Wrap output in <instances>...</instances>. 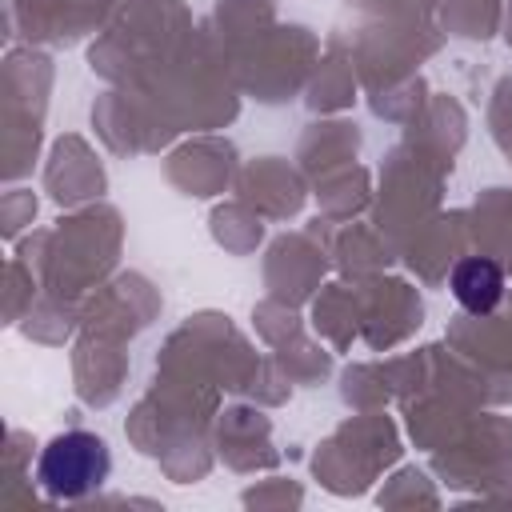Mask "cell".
Returning a JSON list of instances; mask_svg holds the SVG:
<instances>
[{
  "label": "cell",
  "mask_w": 512,
  "mask_h": 512,
  "mask_svg": "<svg viewBox=\"0 0 512 512\" xmlns=\"http://www.w3.org/2000/svg\"><path fill=\"white\" fill-rule=\"evenodd\" d=\"M108 472H112L108 444L84 428L52 436L36 460V484L52 500H80V496L104 488Z\"/></svg>",
  "instance_id": "obj_1"
},
{
  "label": "cell",
  "mask_w": 512,
  "mask_h": 512,
  "mask_svg": "<svg viewBox=\"0 0 512 512\" xmlns=\"http://www.w3.org/2000/svg\"><path fill=\"white\" fill-rule=\"evenodd\" d=\"M448 284H452L456 304L464 312H472V316H488L500 304V296H504V272L488 256H464L452 268V280Z\"/></svg>",
  "instance_id": "obj_2"
}]
</instances>
